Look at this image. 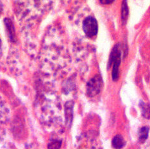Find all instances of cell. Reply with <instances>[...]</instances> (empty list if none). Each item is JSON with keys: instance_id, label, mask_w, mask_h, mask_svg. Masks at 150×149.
<instances>
[{"instance_id": "1", "label": "cell", "mask_w": 150, "mask_h": 149, "mask_svg": "<svg viewBox=\"0 0 150 149\" xmlns=\"http://www.w3.org/2000/svg\"><path fill=\"white\" fill-rule=\"evenodd\" d=\"M120 50L118 46H115L111 53L110 57L109 67L112 63H113L112 70V78L113 81H117L119 77V66L120 63Z\"/></svg>"}, {"instance_id": "2", "label": "cell", "mask_w": 150, "mask_h": 149, "mask_svg": "<svg viewBox=\"0 0 150 149\" xmlns=\"http://www.w3.org/2000/svg\"><path fill=\"white\" fill-rule=\"evenodd\" d=\"M83 30L88 37L95 36L98 33V25L96 20L93 17H88L83 21Z\"/></svg>"}, {"instance_id": "3", "label": "cell", "mask_w": 150, "mask_h": 149, "mask_svg": "<svg viewBox=\"0 0 150 149\" xmlns=\"http://www.w3.org/2000/svg\"><path fill=\"white\" fill-rule=\"evenodd\" d=\"M101 87V80L100 78L96 76L92 78L88 84L87 86V91H88V96L92 97L96 96L100 92Z\"/></svg>"}, {"instance_id": "4", "label": "cell", "mask_w": 150, "mask_h": 149, "mask_svg": "<svg viewBox=\"0 0 150 149\" xmlns=\"http://www.w3.org/2000/svg\"><path fill=\"white\" fill-rule=\"evenodd\" d=\"M5 23L7 31L8 32V35L10 40L11 41H15V28L12 22L11 21V20H10L9 18H5Z\"/></svg>"}, {"instance_id": "5", "label": "cell", "mask_w": 150, "mask_h": 149, "mask_svg": "<svg viewBox=\"0 0 150 149\" xmlns=\"http://www.w3.org/2000/svg\"><path fill=\"white\" fill-rule=\"evenodd\" d=\"M112 147L115 149H121L124 145V140L120 135H117L112 140Z\"/></svg>"}, {"instance_id": "6", "label": "cell", "mask_w": 150, "mask_h": 149, "mask_svg": "<svg viewBox=\"0 0 150 149\" xmlns=\"http://www.w3.org/2000/svg\"><path fill=\"white\" fill-rule=\"evenodd\" d=\"M149 133V128L146 127H142L138 133V140L139 142L141 143H143L145 142L148 137Z\"/></svg>"}, {"instance_id": "7", "label": "cell", "mask_w": 150, "mask_h": 149, "mask_svg": "<svg viewBox=\"0 0 150 149\" xmlns=\"http://www.w3.org/2000/svg\"><path fill=\"white\" fill-rule=\"evenodd\" d=\"M128 15H129V10H128L127 3H126L125 1H124L122 6V21H123L124 23H125V21L127 20Z\"/></svg>"}, {"instance_id": "8", "label": "cell", "mask_w": 150, "mask_h": 149, "mask_svg": "<svg viewBox=\"0 0 150 149\" xmlns=\"http://www.w3.org/2000/svg\"><path fill=\"white\" fill-rule=\"evenodd\" d=\"M140 106L142 109V114L143 116L146 118H149L150 117V107L148 105L144 103H141Z\"/></svg>"}, {"instance_id": "9", "label": "cell", "mask_w": 150, "mask_h": 149, "mask_svg": "<svg viewBox=\"0 0 150 149\" xmlns=\"http://www.w3.org/2000/svg\"><path fill=\"white\" fill-rule=\"evenodd\" d=\"M61 145L62 142H60V141L54 140L48 144V149H60L61 147Z\"/></svg>"}, {"instance_id": "10", "label": "cell", "mask_w": 150, "mask_h": 149, "mask_svg": "<svg viewBox=\"0 0 150 149\" xmlns=\"http://www.w3.org/2000/svg\"><path fill=\"white\" fill-rule=\"evenodd\" d=\"M100 1L102 4H104V5H108V4L113 3L115 0H100Z\"/></svg>"}]
</instances>
